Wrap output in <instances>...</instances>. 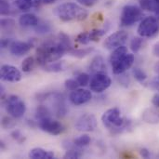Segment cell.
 Wrapping results in <instances>:
<instances>
[{"label": "cell", "mask_w": 159, "mask_h": 159, "mask_svg": "<svg viewBox=\"0 0 159 159\" xmlns=\"http://www.w3.org/2000/svg\"><path fill=\"white\" fill-rule=\"evenodd\" d=\"M89 70L96 74V73H105L106 71V64L103 60V58L100 55L95 56L93 60L90 62L89 65Z\"/></svg>", "instance_id": "19"}, {"label": "cell", "mask_w": 159, "mask_h": 159, "mask_svg": "<svg viewBox=\"0 0 159 159\" xmlns=\"http://www.w3.org/2000/svg\"><path fill=\"white\" fill-rule=\"evenodd\" d=\"M53 13L64 22L82 21L86 20L89 15L88 11L83 8V7L72 2L59 5L54 8Z\"/></svg>", "instance_id": "2"}, {"label": "cell", "mask_w": 159, "mask_h": 159, "mask_svg": "<svg viewBox=\"0 0 159 159\" xmlns=\"http://www.w3.org/2000/svg\"><path fill=\"white\" fill-rule=\"evenodd\" d=\"M72 48L69 36L64 33H60L55 39H48L37 48L36 62L40 66H44L57 61Z\"/></svg>", "instance_id": "1"}, {"label": "cell", "mask_w": 159, "mask_h": 159, "mask_svg": "<svg viewBox=\"0 0 159 159\" xmlns=\"http://www.w3.org/2000/svg\"><path fill=\"white\" fill-rule=\"evenodd\" d=\"M102 125L110 129L113 134H119L130 129L131 122L121 116L118 108H111L105 111L102 116Z\"/></svg>", "instance_id": "3"}, {"label": "cell", "mask_w": 159, "mask_h": 159, "mask_svg": "<svg viewBox=\"0 0 159 159\" xmlns=\"http://www.w3.org/2000/svg\"><path fill=\"white\" fill-rule=\"evenodd\" d=\"M128 48L125 46H121L116 49H114V51L112 52L111 56H110V63L113 66H115L116 64H117L127 54H128Z\"/></svg>", "instance_id": "20"}, {"label": "cell", "mask_w": 159, "mask_h": 159, "mask_svg": "<svg viewBox=\"0 0 159 159\" xmlns=\"http://www.w3.org/2000/svg\"><path fill=\"white\" fill-rule=\"evenodd\" d=\"M35 62H36V60H34V57L32 56H29L27 58H25L21 63V69L24 73H29L31 72L34 68V65H35Z\"/></svg>", "instance_id": "26"}, {"label": "cell", "mask_w": 159, "mask_h": 159, "mask_svg": "<svg viewBox=\"0 0 159 159\" xmlns=\"http://www.w3.org/2000/svg\"><path fill=\"white\" fill-rule=\"evenodd\" d=\"M129 34L125 31H116V33L110 34L104 41L103 47L107 49L113 50L121 46H124L128 41Z\"/></svg>", "instance_id": "9"}, {"label": "cell", "mask_w": 159, "mask_h": 159, "mask_svg": "<svg viewBox=\"0 0 159 159\" xmlns=\"http://www.w3.org/2000/svg\"><path fill=\"white\" fill-rule=\"evenodd\" d=\"M34 28H35V31L38 34H42L48 33L50 31V29H51L50 25L48 23H47V22H40V21H39V23Z\"/></svg>", "instance_id": "35"}, {"label": "cell", "mask_w": 159, "mask_h": 159, "mask_svg": "<svg viewBox=\"0 0 159 159\" xmlns=\"http://www.w3.org/2000/svg\"><path fill=\"white\" fill-rule=\"evenodd\" d=\"M91 143V139L89 135L87 134H84V135H81L79 136L78 138L75 139L73 143L77 147V148H82V147H86L88 145H89Z\"/></svg>", "instance_id": "27"}, {"label": "cell", "mask_w": 159, "mask_h": 159, "mask_svg": "<svg viewBox=\"0 0 159 159\" xmlns=\"http://www.w3.org/2000/svg\"><path fill=\"white\" fill-rule=\"evenodd\" d=\"M143 120L147 124L159 123V110L156 108H147L142 116Z\"/></svg>", "instance_id": "17"}, {"label": "cell", "mask_w": 159, "mask_h": 159, "mask_svg": "<svg viewBox=\"0 0 159 159\" xmlns=\"http://www.w3.org/2000/svg\"><path fill=\"white\" fill-rule=\"evenodd\" d=\"M137 32L143 38L155 37L159 34V19L154 16L146 17L141 21Z\"/></svg>", "instance_id": "5"}, {"label": "cell", "mask_w": 159, "mask_h": 159, "mask_svg": "<svg viewBox=\"0 0 159 159\" xmlns=\"http://www.w3.org/2000/svg\"><path fill=\"white\" fill-rule=\"evenodd\" d=\"M82 152L79 149H75V148H70L67 149L65 155L63 156L64 158H79L82 157Z\"/></svg>", "instance_id": "31"}, {"label": "cell", "mask_w": 159, "mask_h": 159, "mask_svg": "<svg viewBox=\"0 0 159 159\" xmlns=\"http://www.w3.org/2000/svg\"><path fill=\"white\" fill-rule=\"evenodd\" d=\"M76 80H77L79 86L85 87V86H87L88 84H89V82H90V76H89V75L87 74V73H80V74L77 75Z\"/></svg>", "instance_id": "33"}, {"label": "cell", "mask_w": 159, "mask_h": 159, "mask_svg": "<svg viewBox=\"0 0 159 159\" xmlns=\"http://www.w3.org/2000/svg\"><path fill=\"white\" fill-rule=\"evenodd\" d=\"M97 118L92 114H85L81 116L75 122V129L81 132H91L97 128Z\"/></svg>", "instance_id": "8"}, {"label": "cell", "mask_w": 159, "mask_h": 159, "mask_svg": "<svg viewBox=\"0 0 159 159\" xmlns=\"http://www.w3.org/2000/svg\"><path fill=\"white\" fill-rule=\"evenodd\" d=\"M15 27V21L11 19H2L1 20V28L4 31H11Z\"/></svg>", "instance_id": "32"}, {"label": "cell", "mask_w": 159, "mask_h": 159, "mask_svg": "<svg viewBox=\"0 0 159 159\" xmlns=\"http://www.w3.org/2000/svg\"><path fill=\"white\" fill-rule=\"evenodd\" d=\"M14 126V122L12 121L11 118L7 117V116H4L2 119V127L7 129H10Z\"/></svg>", "instance_id": "39"}, {"label": "cell", "mask_w": 159, "mask_h": 159, "mask_svg": "<svg viewBox=\"0 0 159 159\" xmlns=\"http://www.w3.org/2000/svg\"><path fill=\"white\" fill-rule=\"evenodd\" d=\"M148 84H149L150 89H152L156 91H159V75L151 79V81Z\"/></svg>", "instance_id": "40"}, {"label": "cell", "mask_w": 159, "mask_h": 159, "mask_svg": "<svg viewBox=\"0 0 159 159\" xmlns=\"http://www.w3.org/2000/svg\"><path fill=\"white\" fill-rule=\"evenodd\" d=\"M156 17L157 18V19H159V6H158V7H157V9L156 10Z\"/></svg>", "instance_id": "49"}, {"label": "cell", "mask_w": 159, "mask_h": 159, "mask_svg": "<svg viewBox=\"0 0 159 159\" xmlns=\"http://www.w3.org/2000/svg\"><path fill=\"white\" fill-rule=\"evenodd\" d=\"M140 5L143 9L153 12H156L159 6L157 0H140Z\"/></svg>", "instance_id": "24"}, {"label": "cell", "mask_w": 159, "mask_h": 159, "mask_svg": "<svg viewBox=\"0 0 159 159\" xmlns=\"http://www.w3.org/2000/svg\"><path fill=\"white\" fill-rule=\"evenodd\" d=\"M10 136H11V138H12L15 142H17V143H20V144H22V143L26 141L25 136H24L20 130H18V129L13 130V131L10 133Z\"/></svg>", "instance_id": "34"}, {"label": "cell", "mask_w": 159, "mask_h": 159, "mask_svg": "<svg viewBox=\"0 0 159 159\" xmlns=\"http://www.w3.org/2000/svg\"><path fill=\"white\" fill-rule=\"evenodd\" d=\"M0 77L3 81L16 83L21 80V73L20 70L10 64H4L1 66Z\"/></svg>", "instance_id": "11"}, {"label": "cell", "mask_w": 159, "mask_h": 159, "mask_svg": "<svg viewBox=\"0 0 159 159\" xmlns=\"http://www.w3.org/2000/svg\"><path fill=\"white\" fill-rule=\"evenodd\" d=\"M157 3H158V4H159V0H157Z\"/></svg>", "instance_id": "50"}, {"label": "cell", "mask_w": 159, "mask_h": 159, "mask_svg": "<svg viewBox=\"0 0 159 159\" xmlns=\"http://www.w3.org/2000/svg\"><path fill=\"white\" fill-rule=\"evenodd\" d=\"M76 40H77V42L80 43L81 45H88V44L90 42L89 32V33H87V32L80 33V34L77 35Z\"/></svg>", "instance_id": "37"}, {"label": "cell", "mask_w": 159, "mask_h": 159, "mask_svg": "<svg viewBox=\"0 0 159 159\" xmlns=\"http://www.w3.org/2000/svg\"><path fill=\"white\" fill-rule=\"evenodd\" d=\"M154 68H155V72L159 75V61H157V62L155 64V67H154Z\"/></svg>", "instance_id": "47"}, {"label": "cell", "mask_w": 159, "mask_h": 159, "mask_svg": "<svg viewBox=\"0 0 159 159\" xmlns=\"http://www.w3.org/2000/svg\"><path fill=\"white\" fill-rule=\"evenodd\" d=\"M153 54H154L156 57L159 58V42H157V43L154 46V48H153Z\"/></svg>", "instance_id": "46"}, {"label": "cell", "mask_w": 159, "mask_h": 159, "mask_svg": "<svg viewBox=\"0 0 159 159\" xmlns=\"http://www.w3.org/2000/svg\"><path fill=\"white\" fill-rule=\"evenodd\" d=\"M119 75H120V78H119V82H120V84L124 85L125 87H128V86H129V78L128 77L129 75H124V73H123V74H120Z\"/></svg>", "instance_id": "42"}, {"label": "cell", "mask_w": 159, "mask_h": 159, "mask_svg": "<svg viewBox=\"0 0 159 159\" xmlns=\"http://www.w3.org/2000/svg\"><path fill=\"white\" fill-rule=\"evenodd\" d=\"M43 68L46 72H48V73H60L65 69V66H64V61H53V62L44 65Z\"/></svg>", "instance_id": "22"}, {"label": "cell", "mask_w": 159, "mask_h": 159, "mask_svg": "<svg viewBox=\"0 0 159 159\" xmlns=\"http://www.w3.org/2000/svg\"><path fill=\"white\" fill-rule=\"evenodd\" d=\"M37 122H38V127L40 129H42L43 131H45L50 135H53V136L60 135L64 130L63 126L59 121L52 119L51 116L47 117L45 119L37 121Z\"/></svg>", "instance_id": "10"}, {"label": "cell", "mask_w": 159, "mask_h": 159, "mask_svg": "<svg viewBox=\"0 0 159 159\" xmlns=\"http://www.w3.org/2000/svg\"><path fill=\"white\" fill-rule=\"evenodd\" d=\"M94 50L93 48H81V49H74L72 48L69 53L75 57V58H78V59H83L87 56H89L92 51Z\"/></svg>", "instance_id": "25"}, {"label": "cell", "mask_w": 159, "mask_h": 159, "mask_svg": "<svg viewBox=\"0 0 159 159\" xmlns=\"http://www.w3.org/2000/svg\"><path fill=\"white\" fill-rule=\"evenodd\" d=\"M106 34V30L104 29H94L89 32V37L90 41L98 42L101 37H102Z\"/></svg>", "instance_id": "30"}, {"label": "cell", "mask_w": 159, "mask_h": 159, "mask_svg": "<svg viewBox=\"0 0 159 159\" xmlns=\"http://www.w3.org/2000/svg\"><path fill=\"white\" fill-rule=\"evenodd\" d=\"M40 2V0H15V6L21 11H28L32 7H37Z\"/></svg>", "instance_id": "21"}, {"label": "cell", "mask_w": 159, "mask_h": 159, "mask_svg": "<svg viewBox=\"0 0 159 159\" xmlns=\"http://www.w3.org/2000/svg\"><path fill=\"white\" fill-rule=\"evenodd\" d=\"M34 47V44L31 42H22V41H13L10 46L8 47L9 51L14 56H22L28 53L32 48Z\"/></svg>", "instance_id": "13"}, {"label": "cell", "mask_w": 159, "mask_h": 159, "mask_svg": "<svg viewBox=\"0 0 159 159\" xmlns=\"http://www.w3.org/2000/svg\"><path fill=\"white\" fill-rule=\"evenodd\" d=\"M140 155L141 157H143V158H149L150 157V152L148 151V149L146 148H142L140 150Z\"/></svg>", "instance_id": "44"}, {"label": "cell", "mask_w": 159, "mask_h": 159, "mask_svg": "<svg viewBox=\"0 0 159 159\" xmlns=\"http://www.w3.org/2000/svg\"><path fill=\"white\" fill-rule=\"evenodd\" d=\"M0 12L3 16L10 15L11 14V8L9 4L6 0H1V7H0Z\"/></svg>", "instance_id": "38"}, {"label": "cell", "mask_w": 159, "mask_h": 159, "mask_svg": "<svg viewBox=\"0 0 159 159\" xmlns=\"http://www.w3.org/2000/svg\"><path fill=\"white\" fill-rule=\"evenodd\" d=\"M19 23L23 27H35L39 23V19L33 13H24L20 16Z\"/></svg>", "instance_id": "18"}, {"label": "cell", "mask_w": 159, "mask_h": 159, "mask_svg": "<svg viewBox=\"0 0 159 159\" xmlns=\"http://www.w3.org/2000/svg\"><path fill=\"white\" fill-rule=\"evenodd\" d=\"M53 104L55 109V114L58 117H63L67 114V108L64 103V100L61 94L55 93L53 95Z\"/></svg>", "instance_id": "15"}, {"label": "cell", "mask_w": 159, "mask_h": 159, "mask_svg": "<svg viewBox=\"0 0 159 159\" xmlns=\"http://www.w3.org/2000/svg\"><path fill=\"white\" fill-rule=\"evenodd\" d=\"M143 18L142 9L134 5H127L123 7L120 15V25L129 27L138 22Z\"/></svg>", "instance_id": "4"}, {"label": "cell", "mask_w": 159, "mask_h": 159, "mask_svg": "<svg viewBox=\"0 0 159 159\" xmlns=\"http://www.w3.org/2000/svg\"><path fill=\"white\" fill-rule=\"evenodd\" d=\"M76 1L80 5H83V6L88 7H90L97 3V0H76Z\"/></svg>", "instance_id": "41"}, {"label": "cell", "mask_w": 159, "mask_h": 159, "mask_svg": "<svg viewBox=\"0 0 159 159\" xmlns=\"http://www.w3.org/2000/svg\"><path fill=\"white\" fill-rule=\"evenodd\" d=\"M112 84L111 78L105 73H96L90 78L89 87L90 90L96 93H102L105 91Z\"/></svg>", "instance_id": "7"}, {"label": "cell", "mask_w": 159, "mask_h": 159, "mask_svg": "<svg viewBox=\"0 0 159 159\" xmlns=\"http://www.w3.org/2000/svg\"><path fill=\"white\" fill-rule=\"evenodd\" d=\"M143 37L142 36H136L134 37L131 42H130V49L132 50L133 53H138L140 49L143 48Z\"/></svg>", "instance_id": "28"}, {"label": "cell", "mask_w": 159, "mask_h": 159, "mask_svg": "<svg viewBox=\"0 0 159 159\" xmlns=\"http://www.w3.org/2000/svg\"><path fill=\"white\" fill-rule=\"evenodd\" d=\"M152 103L157 107V108H159V93L154 95L153 99H152Z\"/></svg>", "instance_id": "45"}, {"label": "cell", "mask_w": 159, "mask_h": 159, "mask_svg": "<svg viewBox=\"0 0 159 159\" xmlns=\"http://www.w3.org/2000/svg\"><path fill=\"white\" fill-rule=\"evenodd\" d=\"M7 114L13 118H20L26 112L25 102L17 95H9L5 102Z\"/></svg>", "instance_id": "6"}, {"label": "cell", "mask_w": 159, "mask_h": 159, "mask_svg": "<svg viewBox=\"0 0 159 159\" xmlns=\"http://www.w3.org/2000/svg\"><path fill=\"white\" fill-rule=\"evenodd\" d=\"M42 3H44V4H48V5H49V4H52L55 0H40Z\"/></svg>", "instance_id": "48"}, {"label": "cell", "mask_w": 159, "mask_h": 159, "mask_svg": "<svg viewBox=\"0 0 159 159\" xmlns=\"http://www.w3.org/2000/svg\"><path fill=\"white\" fill-rule=\"evenodd\" d=\"M91 99H92L91 91L86 89H77L72 91V93L69 96V100L71 103H73L75 106L83 105L89 102Z\"/></svg>", "instance_id": "12"}, {"label": "cell", "mask_w": 159, "mask_h": 159, "mask_svg": "<svg viewBox=\"0 0 159 159\" xmlns=\"http://www.w3.org/2000/svg\"><path fill=\"white\" fill-rule=\"evenodd\" d=\"M135 58L133 54L128 53L117 64H116L115 66L112 67L113 69V73L115 75H120L125 73L127 70H129V68L132 67L133 63H134Z\"/></svg>", "instance_id": "14"}, {"label": "cell", "mask_w": 159, "mask_h": 159, "mask_svg": "<svg viewBox=\"0 0 159 159\" xmlns=\"http://www.w3.org/2000/svg\"><path fill=\"white\" fill-rule=\"evenodd\" d=\"M47 117H50L49 109L45 105L37 106V108L35 110V119H36V121H40V120L45 119Z\"/></svg>", "instance_id": "23"}, {"label": "cell", "mask_w": 159, "mask_h": 159, "mask_svg": "<svg viewBox=\"0 0 159 159\" xmlns=\"http://www.w3.org/2000/svg\"><path fill=\"white\" fill-rule=\"evenodd\" d=\"M64 87H65V89L67 90L74 91V90H75V89H78L79 84H78V82H77L76 79H67L64 82Z\"/></svg>", "instance_id": "36"}, {"label": "cell", "mask_w": 159, "mask_h": 159, "mask_svg": "<svg viewBox=\"0 0 159 159\" xmlns=\"http://www.w3.org/2000/svg\"><path fill=\"white\" fill-rule=\"evenodd\" d=\"M29 157L33 159H51L54 158L55 155L51 151H47L43 148L36 147L33 148L29 152Z\"/></svg>", "instance_id": "16"}, {"label": "cell", "mask_w": 159, "mask_h": 159, "mask_svg": "<svg viewBox=\"0 0 159 159\" xmlns=\"http://www.w3.org/2000/svg\"><path fill=\"white\" fill-rule=\"evenodd\" d=\"M133 76H134V78H135L139 83H141V84L144 83L145 80L147 79V75H146V73H145L143 69H141V68H135V69L133 70Z\"/></svg>", "instance_id": "29"}, {"label": "cell", "mask_w": 159, "mask_h": 159, "mask_svg": "<svg viewBox=\"0 0 159 159\" xmlns=\"http://www.w3.org/2000/svg\"><path fill=\"white\" fill-rule=\"evenodd\" d=\"M12 43V41L8 38H4L1 40V48H8L10 46V44Z\"/></svg>", "instance_id": "43"}]
</instances>
